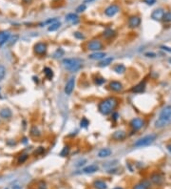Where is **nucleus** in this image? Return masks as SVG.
Wrapping results in <instances>:
<instances>
[{
    "instance_id": "1",
    "label": "nucleus",
    "mask_w": 171,
    "mask_h": 189,
    "mask_svg": "<svg viewBox=\"0 0 171 189\" xmlns=\"http://www.w3.org/2000/svg\"><path fill=\"white\" fill-rule=\"evenodd\" d=\"M118 104H119V100L115 96H109V98H105L99 102L98 110L102 115L107 116L113 113L114 110L117 108Z\"/></svg>"
},
{
    "instance_id": "2",
    "label": "nucleus",
    "mask_w": 171,
    "mask_h": 189,
    "mask_svg": "<svg viewBox=\"0 0 171 189\" xmlns=\"http://www.w3.org/2000/svg\"><path fill=\"white\" fill-rule=\"evenodd\" d=\"M171 119V105L165 106L160 113V116L155 121V127L156 128H162L165 125H167L168 122Z\"/></svg>"
},
{
    "instance_id": "3",
    "label": "nucleus",
    "mask_w": 171,
    "mask_h": 189,
    "mask_svg": "<svg viewBox=\"0 0 171 189\" xmlns=\"http://www.w3.org/2000/svg\"><path fill=\"white\" fill-rule=\"evenodd\" d=\"M82 60L78 58H65L62 61L65 69L71 72H76L80 70L82 68Z\"/></svg>"
},
{
    "instance_id": "4",
    "label": "nucleus",
    "mask_w": 171,
    "mask_h": 189,
    "mask_svg": "<svg viewBox=\"0 0 171 189\" xmlns=\"http://www.w3.org/2000/svg\"><path fill=\"white\" fill-rule=\"evenodd\" d=\"M157 139V135L156 134H150L147 136H145L142 138L139 139L134 142V146L135 147H145V146H148L151 143H153Z\"/></svg>"
},
{
    "instance_id": "5",
    "label": "nucleus",
    "mask_w": 171,
    "mask_h": 189,
    "mask_svg": "<svg viewBox=\"0 0 171 189\" xmlns=\"http://www.w3.org/2000/svg\"><path fill=\"white\" fill-rule=\"evenodd\" d=\"M104 48L103 42L99 39H92L87 44V49L92 52H99Z\"/></svg>"
},
{
    "instance_id": "6",
    "label": "nucleus",
    "mask_w": 171,
    "mask_h": 189,
    "mask_svg": "<svg viewBox=\"0 0 171 189\" xmlns=\"http://www.w3.org/2000/svg\"><path fill=\"white\" fill-rule=\"evenodd\" d=\"M48 50V45L45 42H37L33 47V51L36 55H43L47 53Z\"/></svg>"
},
{
    "instance_id": "7",
    "label": "nucleus",
    "mask_w": 171,
    "mask_h": 189,
    "mask_svg": "<svg viewBox=\"0 0 171 189\" xmlns=\"http://www.w3.org/2000/svg\"><path fill=\"white\" fill-rule=\"evenodd\" d=\"M129 125L133 129V131H138V130H140V129H142V127H144L145 120L142 119H141V118H135V119H131Z\"/></svg>"
},
{
    "instance_id": "8",
    "label": "nucleus",
    "mask_w": 171,
    "mask_h": 189,
    "mask_svg": "<svg viewBox=\"0 0 171 189\" xmlns=\"http://www.w3.org/2000/svg\"><path fill=\"white\" fill-rule=\"evenodd\" d=\"M119 11H120V8L117 4H111V5H109L105 9V14L108 17H112L119 13Z\"/></svg>"
},
{
    "instance_id": "9",
    "label": "nucleus",
    "mask_w": 171,
    "mask_h": 189,
    "mask_svg": "<svg viewBox=\"0 0 171 189\" xmlns=\"http://www.w3.org/2000/svg\"><path fill=\"white\" fill-rule=\"evenodd\" d=\"M128 27L130 29H135V28L139 27L141 24V17H138V15H132L128 18Z\"/></svg>"
},
{
    "instance_id": "10",
    "label": "nucleus",
    "mask_w": 171,
    "mask_h": 189,
    "mask_svg": "<svg viewBox=\"0 0 171 189\" xmlns=\"http://www.w3.org/2000/svg\"><path fill=\"white\" fill-rule=\"evenodd\" d=\"M165 10L162 8H159V9H156L152 11L151 14V18L153 20H156V21H161L164 18V15H165Z\"/></svg>"
},
{
    "instance_id": "11",
    "label": "nucleus",
    "mask_w": 171,
    "mask_h": 189,
    "mask_svg": "<svg viewBox=\"0 0 171 189\" xmlns=\"http://www.w3.org/2000/svg\"><path fill=\"white\" fill-rule=\"evenodd\" d=\"M74 87H75V78H71L68 80L66 86H65V93H66V95L68 96L71 95L73 90H74Z\"/></svg>"
},
{
    "instance_id": "12",
    "label": "nucleus",
    "mask_w": 171,
    "mask_h": 189,
    "mask_svg": "<svg viewBox=\"0 0 171 189\" xmlns=\"http://www.w3.org/2000/svg\"><path fill=\"white\" fill-rule=\"evenodd\" d=\"M109 89L113 92H121L123 91L124 87L123 84H122L120 81H117V80H112V81L109 82Z\"/></svg>"
},
{
    "instance_id": "13",
    "label": "nucleus",
    "mask_w": 171,
    "mask_h": 189,
    "mask_svg": "<svg viewBox=\"0 0 171 189\" xmlns=\"http://www.w3.org/2000/svg\"><path fill=\"white\" fill-rule=\"evenodd\" d=\"M111 138H112V139L116 140V142H122V140H124L125 138H127V133L122 130L116 131L112 134Z\"/></svg>"
},
{
    "instance_id": "14",
    "label": "nucleus",
    "mask_w": 171,
    "mask_h": 189,
    "mask_svg": "<svg viewBox=\"0 0 171 189\" xmlns=\"http://www.w3.org/2000/svg\"><path fill=\"white\" fill-rule=\"evenodd\" d=\"M164 177H162L161 174L159 173H154L151 176H150V180L154 183V184H157V185H161V184L164 183Z\"/></svg>"
},
{
    "instance_id": "15",
    "label": "nucleus",
    "mask_w": 171,
    "mask_h": 189,
    "mask_svg": "<svg viewBox=\"0 0 171 189\" xmlns=\"http://www.w3.org/2000/svg\"><path fill=\"white\" fill-rule=\"evenodd\" d=\"M145 87H146V82L145 81H142L140 83H138L137 85H135L134 87L131 88V91L132 93H142V92H145Z\"/></svg>"
},
{
    "instance_id": "16",
    "label": "nucleus",
    "mask_w": 171,
    "mask_h": 189,
    "mask_svg": "<svg viewBox=\"0 0 171 189\" xmlns=\"http://www.w3.org/2000/svg\"><path fill=\"white\" fill-rule=\"evenodd\" d=\"M151 186V183L148 180H144L140 182L139 183H137L136 185H134L132 189H149Z\"/></svg>"
},
{
    "instance_id": "17",
    "label": "nucleus",
    "mask_w": 171,
    "mask_h": 189,
    "mask_svg": "<svg viewBox=\"0 0 171 189\" xmlns=\"http://www.w3.org/2000/svg\"><path fill=\"white\" fill-rule=\"evenodd\" d=\"M11 37V33L9 31H1L0 32V46H3Z\"/></svg>"
},
{
    "instance_id": "18",
    "label": "nucleus",
    "mask_w": 171,
    "mask_h": 189,
    "mask_svg": "<svg viewBox=\"0 0 171 189\" xmlns=\"http://www.w3.org/2000/svg\"><path fill=\"white\" fill-rule=\"evenodd\" d=\"M105 55H107L105 53H103V52H94V53L88 55V58L92 60H100L105 58Z\"/></svg>"
},
{
    "instance_id": "19",
    "label": "nucleus",
    "mask_w": 171,
    "mask_h": 189,
    "mask_svg": "<svg viewBox=\"0 0 171 189\" xmlns=\"http://www.w3.org/2000/svg\"><path fill=\"white\" fill-rule=\"evenodd\" d=\"M98 170H99L98 165H96V164H90V165L84 168L83 173H85V174H93V173L97 172Z\"/></svg>"
},
{
    "instance_id": "20",
    "label": "nucleus",
    "mask_w": 171,
    "mask_h": 189,
    "mask_svg": "<svg viewBox=\"0 0 171 189\" xmlns=\"http://www.w3.org/2000/svg\"><path fill=\"white\" fill-rule=\"evenodd\" d=\"M11 116H13V113L9 108H4L0 111V116L4 119H9L11 118Z\"/></svg>"
},
{
    "instance_id": "21",
    "label": "nucleus",
    "mask_w": 171,
    "mask_h": 189,
    "mask_svg": "<svg viewBox=\"0 0 171 189\" xmlns=\"http://www.w3.org/2000/svg\"><path fill=\"white\" fill-rule=\"evenodd\" d=\"M66 21L76 24L79 21V17L76 14H68L66 15Z\"/></svg>"
},
{
    "instance_id": "22",
    "label": "nucleus",
    "mask_w": 171,
    "mask_h": 189,
    "mask_svg": "<svg viewBox=\"0 0 171 189\" xmlns=\"http://www.w3.org/2000/svg\"><path fill=\"white\" fill-rule=\"evenodd\" d=\"M112 151L110 149H108V148H103V149H101L99 152H98V157L101 159H104V158H108L111 155Z\"/></svg>"
},
{
    "instance_id": "23",
    "label": "nucleus",
    "mask_w": 171,
    "mask_h": 189,
    "mask_svg": "<svg viewBox=\"0 0 171 189\" xmlns=\"http://www.w3.org/2000/svg\"><path fill=\"white\" fill-rule=\"evenodd\" d=\"M115 35H116V32L112 29H105L103 32V37L107 39H110L115 37Z\"/></svg>"
},
{
    "instance_id": "24",
    "label": "nucleus",
    "mask_w": 171,
    "mask_h": 189,
    "mask_svg": "<svg viewBox=\"0 0 171 189\" xmlns=\"http://www.w3.org/2000/svg\"><path fill=\"white\" fill-rule=\"evenodd\" d=\"M93 186H94L96 189H107L108 185L104 180H97L93 183Z\"/></svg>"
},
{
    "instance_id": "25",
    "label": "nucleus",
    "mask_w": 171,
    "mask_h": 189,
    "mask_svg": "<svg viewBox=\"0 0 171 189\" xmlns=\"http://www.w3.org/2000/svg\"><path fill=\"white\" fill-rule=\"evenodd\" d=\"M112 61H113V57H105V58H103V60H102V61L99 62L98 66L102 67V68H103V67H107L108 65H110V64L112 63Z\"/></svg>"
},
{
    "instance_id": "26",
    "label": "nucleus",
    "mask_w": 171,
    "mask_h": 189,
    "mask_svg": "<svg viewBox=\"0 0 171 189\" xmlns=\"http://www.w3.org/2000/svg\"><path fill=\"white\" fill-rule=\"evenodd\" d=\"M113 69H114V72H116V74L122 75L125 72L127 68H125V66L124 65V64H117L116 66H114Z\"/></svg>"
},
{
    "instance_id": "27",
    "label": "nucleus",
    "mask_w": 171,
    "mask_h": 189,
    "mask_svg": "<svg viewBox=\"0 0 171 189\" xmlns=\"http://www.w3.org/2000/svg\"><path fill=\"white\" fill-rule=\"evenodd\" d=\"M31 136L33 137V138H39L41 136V132L39 131V129L35 125L31 128Z\"/></svg>"
},
{
    "instance_id": "28",
    "label": "nucleus",
    "mask_w": 171,
    "mask_h": 189,
    "mask_svg": "<svg viewBox=\"0 0 171 189\" xmlns=\"http://www.w3.org/2000/svg\"><path fill=\"white\" fill-rule=\"evenodd\" d=\"M60 27H61V23L58 22V21H55L53 23H51V25L48 26V32H55V31L58 30Z\"/></svg>"
},
{
    "instance_id": "29",
    "label": "nucleus",
    "mask_w": 171,
    "mask_h": 189,
    "mask_svg": "<svg viewBox=\"0 0 171 189\" xmlns=\"http://www.w3.org/2000/svg\"><path fill=\"white\" fill-rule=\"evenodd\" d=\"M43 72H44V74H45V75H46V78L48 79H51L52 78H53V72H52V70L51 69V68L45 67Z\"/></svg>"
},
{
    "instance_id": "30",
    "label": "nucleus",
    "mask_w": 171,
    "mask_h": 189,
    "mask_svg": "<svg viewBox=\"0 0 171 189\" xmlns=\"http://www.w3.org/2000/svg\"><path fill=\"white\" fill-rule=\"evenodd\" d=\"M65 55V51L62 49V48H58L55 52H54V54H53V57L55 58H59L61 57H63V55Z\"/></svg>"
},
{
    "instance_id": "31",
    "label": "nucleus",
    "mask_w": 171,
    "mask_h": 189,
    "mask_svg": "<svg viewBox=\"0 0 171 189\" xmlns=\"http://www.w3.org/2000/svg\"><path fill=\"white\" fill-rule=\"evenodd\" d=\"M70 150H71L70 146H65L63 148V150L60 152V155L62 157H67L68 154H70Z\"/></svg>"
},
{
    "instance_id": "32",
    "label": "nucleus",
    "mask_w": 171,
    "mask_h": 189,
    "mask_svg": "<svg viewBox=\"0 0 171 189\" xmlns=\"http://www.w3.org/2000/svg\"><path fill=\"white\" fill-rule=\"evenodd\" d=\"M6 75V68L3 65H0V81H2Z\"/></svg>"
},
{
    "instance_id": "33",
    "label": "nucleus",
    "mask_w": 171,
    "mask_h": 189,
    "mask_svg": "<svg viewBox=\"0 0 171 189\" xmlns=\"http://www.w3.org/2000/svg\"><path fill=\"white\" fill-rule=\"evenodd\" d=\"M86 9H87V5L84 3H82L81 5H79L78 7L76 8V13H83V11H86Z\"/></svg>"
},
{
    "instance_id": "34",
    "label": "nucleus",
    "mask_w": 171,
    "mask_h": 189,
    "mask_svg": "<svg viewBox=\"0 0 171 189\" xmlns=\"http://www.w3.org/2000/svg\"><path fill=\"white\" fill-rule=\"evenodd\" d=\"M80 125H81V127H83V128H87V127L89 125V121L88 120V119L83 118L82 119H81V121H80Z\"/></svg>"
},
{
    "instance_id": "35",
    "label": "nucleus",
    "mask_w": 171,
    "mask_h": 189,
    "mask_svg": "<svg viewBox=\"0 0 171 189\" xmlns=\"http://www.w3.org/2000/svg\"><path fill=\"white\" fill-rule=\"evenodd\" d=\"M94 82L96 85H102V84H104L105 82V79L104 78H99V76H97L94 79Z\"/></svg>"
},
{
    "instance_id": "36",
    "label": "nucleus",
    "mask_w": 171,
    "mask_h": 189,
    "mask_svg": "<svg viewBox=\"0 0 171 189\" xmlns=\"http://www.w3.org/2000/svg\"><path fill=\"white\" fill-rule=\"evenodd\" d=\"M162 20L165 22H170L171 21V13L170 11H166V13H165V15H164V18H162Z\"/></svg>"
},
{
    "instance_id": "37",
    "label": "nucleus",
    "mask_w": 171,
    "mask_h": 189,
    "mask_svg": "<svg viewBox=\"0 0 171 189\" xmlns=\"http://www.w3.org/2000/svg\"><path fill=\"white\" fill-rule=\"evenodd\" d=\"M28 156L27 154H24V155H21L19 157V159H18V163H23V162H25L26 160H28Z\"/></svg>"
},
{
    "instance_id": "38",
    "label": "nucleus",
    "mask_w": 171,
    "mask_h": 189,
    "mask_svg": "<svg viewBox=\"0 0 171 189\" xmlns=\"http://www.w3.org/2000/svg\"><path fill=\"white\" fill-rule=\"evenodd\" d=\"M73 35H74V37L77 38V39H85V35L82 34V33H80V32H75L74 34H73Z\"/></svg>"
},
{
    "instance_id": "39",
    "label": "nucleus",
    "mask_w": 171,
    "mask_h": 189,
    "mask_svg": "<svg viewBox=\"0 0 171 189\" xmlns=\"http://www.w3.org/2000/svg\"><path fill=\"white\" fill-rule=\"evenodd\" d=\"M86 162H87V160H85V159H83V160H80L78 162H76L75 166H76V167H81V166L85 165V163H86Z\"/></svg>"
},
{
    "instance_id": "40",
    "label": "nucleus",
    "mask_w": 171,
    "mask_h": 189,
    "mask_svg": "<svg viewBox=\"0 0 171 189\" xmlns=\"http://www.w3.org/2000/svg\"><path fill=\"white\" fill-rule=\"evenodd\" d=\"M146 5H148V6H153L154 4H155L157 2V0H142Z\"/></svg>"
},
{
    "instance_id": "41",
    "label": "nucleus",
    "mask_w": 171,
    "mask_h": 189,
    "mask_svg": "<svg viewBox=\"0 0 171 189\" xmlns=\"http://www.w3.org/2000/svg\"><path fill=\"white\" fill-rule=\"evenodd\" d=\"M44 152H45L44 147H39L38 149L35 151V154H36V155H41V154H43Z\"/></svg>"
},
{
    "instance_id": "42",
    "label": "nucleus",
    "mask_w": 171,
    "mask_h": 189,
    "mask_svg": "<svg viewBox=\"0 0 171 189\" xmlns=\"http://www.w3.org/2000/svg\"><path fill=\"white\" fill-rule=\"evenodd\" d=\"M145 57H156V54L155 53H146L145 54Z\"/></svg>"
},
{
    "instance_id": "43",
    "label": "nucleus",
    "mask_w": 171,
    "mask_h": 189,
    "mask_svg": "<svg viewBox=\"0 0 171 189\" xmlns=\"http://www.w3.org/2000/svg\"><path fill=\"white\" fill-rule=\"evenodd\" d=\"M94 1H96V0H85V1H84V4L92 3V2H94Z\"/></svg>"
},
{
    "instance_id": "44",
    "label": "nucleus",
    "mask_w": 171,
    "mask_h": 189,
    "mask_svg": "<svg viewBox=\"0 0 171 189\" xmlns=\"http://www.w3.org/2000/svg\"><path fill=\"white\" fill-rule=\"evenodd\" d=\"M23 3H25V4H31L32 2V0H22Z\"/></svg>"
},
{
    "instance_id": "45",
    "label": "nucleus",
    "mask_w": 171,
    "mask_h": 189,
    "mask_svg": "<svg viewBox=\"0 0 171 189\" xmlns=\"http://www.w3.org/2000/svg\"><path fill=\"white\" fill-rule=\"evenodd\" d=\"M166 149H167L168 152L171 154V144H167V145H166Z\"/></svg>"
},
{
    "instance_id": "46",
    "label": "nucleus",
    "mask_w": 171,
    "mask_h": 189,
    "mask_svg": "<svg viewBox=\"0 0 171 189\" xmlns=\"http://www.w3.org/2000/svg\"><path fill=\"white\" fill-rule=\"evenodd\" d=\"M112 115H113V119L116 120L118 119V114L117 113H112Z\"/></svg>"
},
{
    "instance_id": "47",
    "label": "nucleus",
    "mask_w": 171,
    "mask_h": 189,
    "mask_svg": "<svg viewBox=\"0 0 171 189\" xmlns=\"http://www.w3.org/2000/svg\"><path fill=\"white\" fill-rule=\"evenodd\" d=\"M13 189H21V186H19V185H14V186H13Z\"/></svg>"
},
{
    "instance_id": "48",
    "label": "nucleus",
    "mask_w": 171,
    "mask_h": 189,
    "mask_svg": "<svg viewBox=\"0 0 171 189\" xmlns=\"http://www.w3.org/2000/svg\"><path fill=\"white\" fill-rule=\"evenodd\" d=\"M113 189H123L122 187H115V188H113Z\"/></svg>"
},
{
    "instance_id": "49",
    "label": "nucleus",
    "mask_w": 171,
    "mask_h": 189,
    "mask_svg": "<svg viewBox=\"0 0 171 189\" xmlns=\"http://www.w3.org/2000/svg\"><path fill=\"white\" fill-rule=\"evenodd\" d=\"M6 189H8V188H6Z\"/></svg>"
}]
</instances>
